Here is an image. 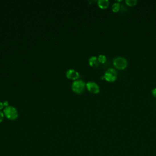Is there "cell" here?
<instances>
[{
    "instance_id": "obj_13",
    "label": "cell",
    "mask_w": 156,
    "mask_h": 156,
    "mask_svg": "<svg viewBox=\"0 0 156 156\" xmlns=\"http://www.w3.org/2000/svg\"><path fill=\"white\" fill-rule=\"evenodd\" d=\"M152 94H153V96H154V97L156 98V88L152 90Z\"/></svg>"
},
{
    "instance_id": "obj_9",
    "label": "cell",
    "mask_w": 156,
    "mask_h": 156,
    "mask_svg": "<svg viewBox=\"0 0 156 156\" xmlns=\"http://www.w3.org/2000/svg\"><path fill=\"white\" fill-rule=\"evenodd\" d=\"M120 8H121L120 4L118 2H116V3H115L113 5H112V11H113L114 12L116 13V12H118L120 11Z\"/></svg>"
},
{
    "instance_id": "obj_5",
    "label": "cell",
    "mask_w": 156,
    "mask_h": 156,
    "mask_svg": "<svg viewBox=\"0 0 156 156\" xmlns=\"http://www.w3.org/2000/svg\"><path fill=\"white\" fill-rule=\"evenodd\" d=\"M86 87L90 93L93 94L99 93L100 89H99V85L95 82L90 81L86 84Z\"/></svg>"
},
{
    "instance_id": "obj_6",
    "label": "cell",
    "mask_w": 156,
    "mask_h": 156,
    "mask_svg": "<svg viewBox=\"0 0 156 156\" xmlns=\"http://www.w3.org/2000/svg\"><path fill=\"white\" fill-rule=\"evenodd\" d=\"M66 76L69 79L77 80L79 77V74L77 71L73 69H70L66 72Z\"/></svg>"
},
{
    "instance_id": "obj_10",
    "label": "cell",
    "mask_w": 156,
    "mask_h": 156,
    "mask_svg": "<svg viewBox=\"0 0 156 156\" xmlns=\"http://www.w3.org/2000/svg\"><path fill=\"white\" fill-rule=\"evenodd\" d=\"M125 3L128 6L132 7L136 5L137 3V0H126Z\"/></svg>"
},
{
    "instance_id": "obj_3",
    "label": "cell",
    "mask_w": 156,
    "mask_h": 156,
    "mask_svg": "<svg viewBox=\"0 0 156 156\" xmlns=\"http://www.w3.org/2000/svg\"><path fill=\"white\" fill-rule=\"evenodd\" d=\"M114 67L118 70H124L128 67V61L124 58L116 57L114 59Z\"/></svg>"
},
{
    "instance_id": "obj_1",
    "label": "cell",
    "mask_w": 156,
    "mask_h": 156,
    "mask_svg": "<svg viewBox=\"0 0 156 156\" xmlns=\"http://www.w3.org/2000/svg\"><path fill=\"white\" fill-rule=\"evenodd\" d=\"M86 84L82 80H76L73 82L71 89L73 92L77 94H82L85 89Z\"/></svg>"
},
{
    "instance_id": "obj_15",
    "label": "cell",
    "mask_w": 156,
    "mask_h": 156,
    "mask_svg": "<svg viewBox=\"0 0 156 156\" xmlns=\"http://www.w3.org/2000/svg\"><path fill=\"white\" fill-rule=\"evenodd\" d=\"M4 105H3V103L2 102H0V110H2L3 109L4 107Z\"/></svg>"
},
{
    "instance_id": "obj_4",
    "label": "cell",
    "mask_w": 156,
    "mask_h": 156,
    "mask_svg": "<svg viewBox=\"0 0 156 156\" xmlns=\"http://www.w3.org/2000/svg\"><path fill=\"white\" fill-rule=\"evenodd\" d=\"M102 79H105L106 81L112 82H114L117 79V73L114 68H109L106 71L104 75L101 78Z\"/></svg>"
},
{
    "instance_id": "obj_8",
    "label": "cell",
    "mask_w": 156,
    "mask_h": 156,
    "mask_svg": "<svg viewBox=\"0 0 156 156\" xmlns=\"http://www.w3.org/2000/svg\"><path fill=\"white\" fill-rule=\"evenodd\" d=\"M109 1L108 0H99L98 1V5L102 9H105L109 5Z\"/></svg>"
},
{
    "instance_id": "obj_12",
    "label": "cell",
    "mask_w": 156,
    "mask_h": 156,
    "mask_svg": "<svg viewBox=\"0 0 156 156\" xmlns=\"http://www.w3.org/2000/svg\"><path fill=\"white\" fill-rule=\"evenodd\" d=\"M4 117V114L3 112L0 111V123H1Z\"/></svg>"
},
{
    "instance_id": "obj_14",
    "label": "cell",
    "mask_w": 156,
    "mask_h": 156,
    "mask_svg": "<svg viewBox=\"0 0 156 156\" xmlns=\"http://www.w3.org/2000/svg\"><path fill=\"white\" fill-rule=\"evenodd\" d=\"M3 105L4 106H5L6 107H8L9 106V102L7 101H5L4 102H3Z\"/></svg>"
},
{
    "instance_id": "obj_7",
    "label": "cell",
    "mask_w": 156,
    "mask_h": 156,
    "mask_svg": "<svg viewBox=\"0 0 156 156\" xmlns=\"http://www.w3.org/2000/svg\"><path fill=\"white\" fill-rule=\"evenodd\" d=\"M89 63L91 67H97L99 66V61L96 56H92L89 60Z\"/></svg>"
},
{
    "instance_id": "obj_2",
    "label": "cell",
    "mask_w": 156,
    "mask_h": 156,
    "mask_svg": "<svg viewBox=\"0 0 156 156\" xmlns=\"http://www.w3.org/2000/svg\"><path fill=\"white\" fill-rule=\"evenodd\" d=\"M3 113L7 118L11 120H14L18 118L19 116L18 111L14 107L12 106H9L8 107H5V109H4Z\"/></svg>"
},
{
    "instance_id": "obj_11",
    "label": "cell",
    "mask_w": 156,
    "mask_h": 156,
    "mask_svg": "<svg viewBox=\"0 0 156 156\" xmlns=\"http://www.w3.org/2000/svg\"><path fill=\"white\" fill-rule=\"evenodd\" d=\"M98 61L99 63H104L106 62L107 61V58L106 56L104 55H102V54H101L99 55L98 56Z\"/></svg>"
}]
</instances>
